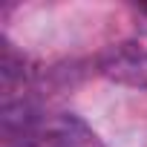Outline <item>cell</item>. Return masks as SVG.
Here are the masks:
<instances>
[{"label": "cell", "instance_id": "6da1fadb", "mask_svg": "<svg viewBox=\"0 0 147 147\" xmlns=\"http://www.w3.org/2000/svg\"><path fill=\"white\" fill-rule=\"evenodd\" d=\"M3 147H107L75 113L43 110L29 90L3 92Z\"/></svg>", "mask_w": 147, "mask_h": 147}, {"label": "cell", "instance_id": "7a4b0ae2", "mask_svg": "<svg viewBox=\"0 0 147 147\" xmlns=\"http://www.w3.org/2000/svg\"><path fill=\"white\" fill-rule=\"evenodd\" d=\"M98 72L113 84L130 90H147V49L136 40L110 43L98 55Z\"/></svg>", "mask_w": 147, "mask_h": 147}]
</instances>
